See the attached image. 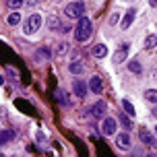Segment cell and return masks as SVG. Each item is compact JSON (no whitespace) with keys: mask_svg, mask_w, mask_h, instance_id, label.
Here are the masks:
<instances>
[{"mask_svg":"<svg viewBox=\"0 0 157 157\" xmlns=\"http://www.w3.org/2000/svg\"><path fill=\"white\" fill-rule=\"evenodd\" d=\"M91 31H93L91 21H89L87 17H78L77 29H75V39H77V41H87V39L91 37Z\"/></svg>","mask_w":157,"mask_h":157,"instance_id":"1","label":"cell"},{"mask_svg":"<svg viewBox=\"0 0 157 157\" xmlns=\"http://www.w3.org/2000/svg\"><path fill=\"white\" fill-rule=\"evenodd\" d=\"M64 15L68 17V19H78V17H83V15H85V2L77 0V2L66 4V8H64Z\"/></svg>","mask_w":157,"mask_h":157,"instance_id":"2","label":"cell"},{"mask_svg":"<svg viewBox=\"0 0 157 157\" xmlns=\"http://www.w3.org/2000/svg\"><path fill=\"white\" fill-rule=\"evenodd\" d=\"M41 27V17L39 15H31L29 19H27V23H25V27H23V31L27 33V35H31V33H35Z\"/></svg>","mask_w":157,"mask_h":157,"instance_id":"3","label":"cell"},{"mask_svg":"<svg viewBox=\"0 0 157 157\" xmlns=\"http://www.w3.org/2000/svg\"><path fill=\"white\" fill-rule=\"evenodd\" d=\"M116 128H118V124H116V120H114V118H105V116L101 118V134L112 136V134L116 132Z\"/></svg>","mask_w":157,"mask_h":157,"instance_id":"4","label":"cell"},{"mask_svg":"<svg viewBox=\"0 0 157 157\" xmlns=\"http://www.w3.org/2000/svg\"><path fill=\"white\" fill-rule=\"evenodd\" d=\"M139 136H141L143 145L147 147V149H157V139L153 136V134L149 132V130H145V128H141V132H139Z\"/></svg>","mask_w":157,"mask_h":157,"instance_id":"5","label":"cell"},{"mask_svg":"<svg viewBox=\"0 0 157 157\" xmlns=\"http://www.w3.org/2000/svg\"><path fill=\"white\" fill-rule=\"evenodd\" d=\"M116 145H118V149H130V136H128V130L116 136Z\"/></svg>","mask_w":157,"mask_h":157,"instance_id":"6","label":"cell"},{"mask_svg":"<svg viewBox=\"0 0 157 157\" xmlns=\"http://www.w3.org/2000/svg\"><path fill=\"white\" fill-rule=\"evenodd\" d=\"M128 52H130V46H128V44H124V46H122V48L116 52V54H114V62H116V64L124 62L126 56H128Z\"/></svg>","mask_w":157,"mask_h":157,"instance_id":"7","label":"cell"},{"mask_svg":"<svg viewBox=\"0 0 157 157\" xmlns=\"http://www.w3.org/2000/svg\"><path fill=\"white\" fill-rule=\"evenodd\" d=\"M72 91H75L77 97H85V95H87V85L81 81V78H77V81L72 83Z\"/></svg>","mask_w":157,"mask_h":157,"instance_id":"8","label":"cell"},{"mask_svg":"<svg viewBox=\"0 0 157 157\" xmlns=\"http://www.w3.org/2000/svg\"><path fill=\"white\" fill-rule=\"evenodd\" d=\"M105 108H108V105H105V101H101V99H99V101H97L93 108H91V114H93V118H103V116H105Z\"/></svg>","mask_w":157,"mask_h":157,"instance_id":"9","label":"cell"},{"mask_svg":"<svg viewBox=\"0 0 157 157\" xmlns=\"http://www.w3.org/2000/svg\"><path fill=\"white\" fill-rule=\"evenodd\" d=\"M134 17H136V8H130V10H128V13L122 17V29H128V27L132 25Z\"/></svg>","mask_w":157,"mask_h":157,"instance_id":"10","label":"cell"},{"mask_svg":"<svg viewBox=\"0 0 157 157\" xmlns=\"http://www.w3.org/2000/svg\"><path fill=\"white\" fill-rule=\"evenodd\" d=\"M89 89L93 91V93H101L103 91V83L99 77H91V81H89Z\"/></svg>","mask_w":157,"mask_h":157,"instance_id":"11","label":"cell"},{"mask_svg":"<svg viewBox=\"0 0 157 157\" xmlns=\"http://www.w3.org/2000/svg\"><path fill=\"white\" fill-rule=\"evenodd\" d=\"M33 58H35L37 62H46V60H50V50H48V48H39V50H35Z\"/></svg>","mask_w":157,"mask_h":157,"instance_id":"12","label":"cell"},{"mask_svg":"<svg viewBox=\"0 0 157 157\" xmlns=\"http://www.w3.org/2000/svg\"><path fill=\"white\" fill-rule=\"evenodd\" d=\"M93 56H95V58H103V56H108V48L103 46V44L93 46Z\"/></svg>","mask_w":157,"mask_h":157,"instance_id":"13","label":"cell"},{"mask_svg":"<svg viewBox=\"0 0 157 157\" xmlns=\"http://www.w3.org/2000/svg\"><path fill=\"white\" fill-rule=\"evenodd\" d=\"M13 136H15V132H13V130H0V145L13 141Z\"/></svg>","mask_w":157,"mask_h":157,"instance_id":"14","label":"cell"},{"mask_svg":"<svg viewBox=\"0 0 157 157\" xmlns=\"http://www.w3.org/2000/svg\"><path fill=\"white\" fill-rule=\"evenodd\" d=\"M128 71H130V72H136V75H141V72H143L141 62H136V60H130V62H128Z\"/></svg>","mask_w":157,"mask_h":157,"instance_id":"15","label":"cell"},{"mask_svg":"<svg viewBox=\"0 0 157 157\" xmlns=\"http://www.w3.org/2000/svg\"><path fill=\"white\" fill-rule=\"evenodd\" d=\"M145 99L151 103H157V89H147L145 91Z\"/></svg>","mask_w":157,"mask_h":157,"instance_id":"16","label":"cell"},{"mask_svg":"<svg viewBox=\"0 0 157 157\" xmlns=\"http://www.w3.org/2000/svg\"><path fill=\"white\" fill-rule=\"evenodd\" d=\"M122 108L126 110V114H128V116H134V114H136V110H134V105H132L130 101H128V99H122Z\"/></svg>","mask_w":157,"mask_h":157,"instance_id":"17","label":"cell"},{"mask_svg":"<svg viewBox=\"0 0 157 157\" xmlns=\"http://www.w3.org/2000/svg\"><path fill=\"white\" fill-rule=\"evenodd\" d=\"M6 23L8 25H19V23H21V15H19L17 10H15V13H10V15H8V19H6Z\"/></svg>","mask_w":157,"mask_h":157,"instance_id":"18","label":"cell"},{"mask_svg":"<svg viewBox=\"0 0 157 157\" xmlns=\"http://www.w3.org/2000/svg\"><path fill=\"white\" fill-rule=\"evenodd\" d=\"M155 46H157V35H149V37L145 39V48L147 50H153Z\"/></svg>","mask_w":157,"mask_h":157,"instance_id":"19","label":"cell"},{"mask_svg":"<svg viewBox=\"0 0 157 157\" xmlns=\"http://www.w3.org/2000/svg\"><path fill=\"white\" fill-rule=\"evenodd\" d=\"M120 124L124 126V130H130V128H132V120H130V118H126L124 114H122V116H120Z\"/></svg>","mask_w":157,"mask_h":157,"instance_id":"20","label":"cell"},{"mask_svg":"<svg viewBox=\"0 0 157 157\" xmlns=\"http://www.w3.org/2000/svg\"><path fill=\"white\" fill-rule=\"evenodd\" d=\"M25 4V0H8V8L10 10H19Z\"/></svg>","mask_w":157,"mask_h":157,"instance_id":"21","label":"cell"},{"mask_svg":"<svg viewBox=\"0 0 157 157\" xmlns=\"http://www.w3.org/2000/svg\"><path fill=\"white\" fill-rule=\"evenodd\" d=\"M68 68H71L72 75H81V72H83V64H81V62H72Z\"/></svg>","mask_w":157,"mask_h":157,"instance_id":"22","label":"cell"},{"mask_svg":"<svg viewBox=\"0 0 157 157\" xmlns=\"http://www.w3.org/2000/svg\"><path fill=\"white\" fill-rule=\"evenodd\" d=\"M66 50H68L66 44H58V46H56V56H64V54H66Z\"/></svg>","mask_w":157,"mask_h":157,"instance_id":"23","label":"cell"},{"mask_svg":"<svg viewBox=\"0 0 157 157\" xmlns=\"http://www.w3.org/2000/svg\"><path fill=\"white\" fill-rule=\"evenodd\" d=\"M54 99H56V101H60V103H64V105L68 103V101H66V97H64V93H62V91H56V93H54Z\"/></svg>","mask_w":157,"mask_h":157,"instance_id":"24","label":"cell"},{"mask_svg":"<svg viewBox=\"0 0 157 157\" xmlns=\"http://www.w3.org/2000/svg\"><path fill=\"white\" fill-rule=\"evenodd\" d=\"M48 23L52 25V29H62V23H58V21H56V19H50V21H48Z\"/></svg>","mask_w":157,"mask_h":157,"instance_id":"25","label":"cell"},{"mask_svg":"<svg viewBox=\"0 0 157 157\" xmlns=\"http://www.w3.org/2000/svg\"><path fill=\"white\" fill-rule=\"evenodd\" d=\"M118 23V15H112L110 17V25H116Z\"/></svg>","mask_w":157,"mask_h":157,"instance_id":"26","label":"cell"},{"mask_svg":"<svg viewBox=\"0 0 157 157\" xmlns=\"http://www.w3.org/2000/svg\"><path fill=\"white\" fill-rule=\"evenodd\" d=\"M149 4L151 6H157V0H149Z\"/></svg>","mask_w":157,"mask_h":157,"instance_id":"27","label":"cell"},{"mask_svg":"<svg viewBox=\"0 0 157 157\" xmlns=\"http://www.w3.org/2000/svg\"><path fill=\"white\" fill-rule=\"evenodd\" d=\"M2 83H4V78H2V75H0V85H2Z\"/></svg>","mask_w":157,"mask_h":157,"instance_id":"28","label":"cell"},{"mask_svg":"<svg viewBox=\"0 0 157 157\" xmlns=\"http://www.w3.org/2000/svg\"><path fill=\"white\" fill-rule=\"evenodd\" d=\"M153 116H157V108H155V110H153Z\"/></svg>","mask_w":157,"mask_h":157,"instance_id":"29","label":"cell"},{"mask_svg":"<svg viewBox=\"0 0 157 157\" xmlns=\"http://www.w3.org/2000/svg\"><path fill=\"white\" fill-rule=\"evenodd\" d=\"M155 132H157V126H155Z\"/></svg>","mask_w":157,"mask_h":157,"instance_id":"30","label":"cell"}]
</instances>
